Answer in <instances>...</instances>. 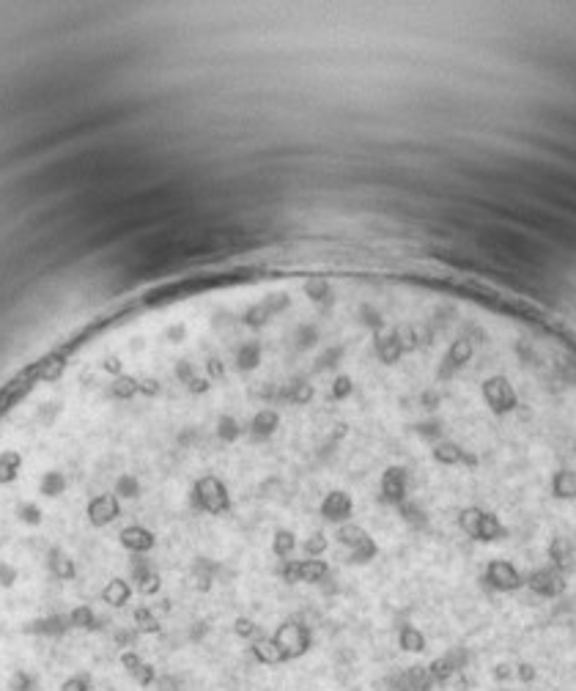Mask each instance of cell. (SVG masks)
Here are the masks:
<instances>
[{
    "label": "cell",
    "mask_w": 576,
    "mask_h": 691,
    "mask_svg": "<svg viewBox=\"0 0 576 691\" xmlns=\"http://www.w3.org/2000/svg\"><path fill=\"white\" fill-rule=\"evenodd\" d=\"M519 661V658H516ZM516 661H497L492 667V678L497 683H511L516 680Z\"/></svg>",
    "instance_id": "6da1fadb"
},
{
    "label": "cell",
    "mask_w": 576,
    "mask_h": 691,
    "mask_svg": "<svg viewBox=\"0 0 576 691\" xmlns=\"http://www.w3.org/2000/svg\"><path fill=\"white\" fill-rule=\"evenodd\" d=\"M499 691H508V689H499Z\"/></svg>",
    "instance_id": "7a4b0ae2"
}]
</instances>
